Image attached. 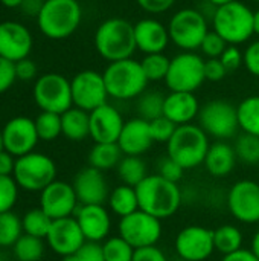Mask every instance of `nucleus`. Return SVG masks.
<instances>
[{
  "mask_svg": "<svg viewBox=\"0 0 259 261\" xmlns=\"http://www.w3.org/2000/svg\"><path fill=\"white\" fill-rule=\"evenodd\" d=\"M206 81L205 58L195 52H180L171 58L165 84L169 92L194 93Z\"/></svg>",
  "mask_w": 259,
  "mask_h": 261,
  "instance_id": "9",
  "label": "nucleus"
},
{
  "mask_svg": "<svg viewBox=\"0 0 259 261\" xmlns=\"http://www.w3.org/2000/svg\"><path fill=\"white\" fill-rule=\"evenodd\" d=\"M162 220L137 210L119 220V236L134 249L154 246L162 237Z\"/></svg>",
  "mask_w": 259,
  "mask_h": 261,
  "instance_id": "13",
  "label": "nucleus"
},
{
  "mask_svg": "<svg viewBox=\"0 0 259 261\" xmlns=\"http://www.w3.org/2000/svg\"><path fill=\"white\" fill-rule=\"evenodd\" d=\"M227 208L241 223L259 222V182L240 180L232 185L227 194Z\"/></svg>",
  "mask_w": 259,
  "mask_h": 261,
  "instance_id": "17",
  "label": "nucleus"
},
{
  "mask_svg": "<svg viewBox=\"0 0 259 261\" xmlns=\"http://www.w3.org/2000/svg\"><path fill=\"white\" fill-rule=\"evenodd\" d=\"M3 139H2V128H0V151H3Z\"/></svg>",
  "mask_w": 259,
  "mask_h": 261,
  "instance_id": "60",
  "label": "nucleus"
},
{
  "mask_svg": "<svg viewBox=\"0 0 259 261\" xmlns=\"http://www.w3.org/2000/svg\"><path fill=\"white\" fill-rule=\"evenodd\" d=\"M153 144L154 141L148 121L139 116L125 121L118 139V145L121 147L124 156H142L151 148Z\"/></svg>",
  "mask_w": 259,
  "mask_h": 261,
  "instance_id": "24",
  "label": "nucleus"
},
{
  "mask_svg": "<svg viewBox=\"0 0 259 261\" xmlns=\"http://www.w3.org/2000/svg\"><path fill=\"white\" fill-rule=\"evenodd\" d=\"M133 261H168V258L163 254V251L154 245V246L136 249L133 255Z\"/></svg>",
  "mask_w": 259,
  "mask_h": 261,
  "instance_id": "51",
  "label": "nucleus"
},
{
  "mask_svg": "<svg viewBox=\"0 0 259 261\" xmlns=\"http://www.w3.org/2000/svg\"><path fill=\"white\" fill-rule=\"evenodd\" d=\"M169 64H171V58L166 57L165 52L145 55L140 61V66L148 81H160V80L165 81L166 73L169 70Z\"/></svg>",
  "mask_w": 259,
  "mask_h": 261,
  "instance_id": "39",
  "label": "nucleus"
},
{
  "mask_svg": "<svg viewBox=\"0 0 259 261\" xmlns=\"http://www.w3.org/2000/svg\"><path fill=\"white\" fill-rule=\"evenodd\" d=\"M108 96L113 99L128 101L139 98L148 87V78L143 73L140 61L133 58L108 63L102 72Z\"/></svg>",
  "mask_w": 259,
  "mask_h": 261,
  "instance_id": "5",
  "label": "nucleus"
},
{
  "mask_svg": "<svg viewBox=\"0 0 259 261\" xmlns=\"http://www.w3.org/2000/svg\"><path fill=\"white\" fill-rule=\"evenodd\" d=\"M23 234L21 219L15 213L0 214V248H12Z\"/></svg>",
  "mask_w": 259,
  "mask_h": 261,
  "instance_id": "36",
  "label": "nucleus"
},
{
  "mask_svg": "<svg viewBox=\"0 0 259 261\" xmlns=\"http://www.w3.org/2000/svg\"><path fill=\"white\" fill-rule=\"evenodd\" d=\"M200 104L194 93L189 92H169L165 96L163 116L172 121L177 127L192 124L200 113Z\"/></svg>",
  "mask_w": 259,
  "mask_h": 261,
  "instance_id": "25",
  "label": "nucleus"
},
{
  "mask_svg": "<svg viewBox=\"0 0 259 261\" xmlns=\"http://www.w3.org/2000/svg\"><path fill=\"white\" fill-rule=\"evenodd\" d=\"M235 153L238 161L246 165H259V136L243 133L235 141Z\"/></svg>",
  "mask_w": 259,
  "mask_h": 261,
  "instance_id": "37",
  "label": "nucleus"
},
{
  "mask_svg": "<svg viewBox=\"0 0 259 261\" xmlns=\"http://www.w3.org/2000/svg\"><path fill=\"white\" fill-rule=\"evenodd\" d=\"M209 147V136L200 125H179L166 144V156L174 159L185 170H192L205 164Z\"/></svg>",
  "mask_w": 259,
  "mask_h": 261,
  "instance_id": "6",
  "label": "nucleus"
},
{
  "mask_svg": "<svg viewBox=\"0 0 259 261\" xmlns=\"http://www.w3.org/2000/svg\"><path fill=\"white\" fill-rule=\"evenodd\" d=\"M108 206H110L111 213H114L121 219L136 213L139 210V199H137L136 188L124 185V184L116 187L110 193Z\"/></svg>",
  "mask_w": 259,
  "mask_h": 261,
  "instance_id": "29",
  "label": "nucleus"
},
{
  "mask_svg": "<svg viewBox=\"0 0 259 261\" xmlns=\"http://www.w3.org/2000/svg\"><path fill=\"white\" fill-rule=\"evenodd\" d=\"M250 251L253 252V255L259 260V231L255 232L253 239H252V243H250Z\"/></svg>",
  "mask_w": 259,
  "mask_h": 261,
  "instance_id": "56",
  "label": "nucleus"
},
{
  "mask_svg": "<svg viewBox=\"0 0 259 261\" xmlns=\"http://www.w3.org/2000/svg\"><path fill=\"white\" fill-rule=\"evenodd\" d=\"M214 8H218V6H223V5H227V3H232L235 0H208Z\"/></svg>",
  "mask_w": 259,
  "mask_h": 261,
  "instance_id": "58",
  "label": "nucleus"
},
{
  "mask_svg": "<svg viewBox=\"0 0 259 261\" xmlns=\"http://www.w3.org/2000/svg\"><path fill=\"white\" fill-rule=\"evenodd\" d=\"M12 177L20 190L41 193L47 185L56 180V165L47 154L32 151L15 159Z\"/></svg>",
  "mask_w": 259,
  "mask_h": 261,
  "instance_id": "8",
  "label": "nucleus"
},
{
  "mask_svg": "<svg viewBox=\"0 0 259 261\" xmlns=\"http://www.w3.org/2000/svg\"><path fill=\"white\" fill-rule=\"evenodd\" d=\"M214 246L223 255L234 254L243 249V234L234 225H223L214 229Z\"/></svg>",
  "mask_w": 259,
  "mask_h": 261,
  "instance_id": "32",
  "label": "nucleus"
},
{
  "mask_svg": "<svg viewBox=\"0 0 259 261\" xmlns=\"http://www.w3.org/2000/svg\"><path fill=\"white\" fill-rule=\"evenodd\" d=\"M18 185L12 176H0V214L12 211L18 200Z\"/></svg>",
  "mask_w": 259,
  "mask_h": 261,
  "instance_id": "41",
  "label": "nucleus"
},
{
  "mask_svg": "<svg viewBox=\"0 0 259 261\" xmlns=\"http://www.w3.org/2000/svg\"><path fill=\"white\" fill-rule=\"evenodd\" d=\"M72 185L79 205H104L108 202V184L102 171L90 165L78 171Z\"/></svg>",
  "mask_w": 259,
  "mask_h": 261,
  "instance_id": "20",
  "label": "nucleus"
},
{
  "mask_svg": "<svg viewBox=\"0 0 259 261\" xmlns=\"http://www.w3.org/2000/svg\"><path fill=\"white\" fill-rule=\"evenodd\" d=\"M238 125L243 133L259 136V95L244 98L237 106Z\"/></svg>",
  "mask_w": 259,
  "mask_h": 261,
  "instance_id": "30",
  "label": "nucleus"
},
{
  "mask_svg": "<svg viewBox=\"0 0 259 261\" xmlns=\"http://www.w3.org/2000/svg\"><path fill=\"white\" fill-rule=\"evenodd\" d=\"M34 47V37L31 31L18 21L0 23V57L17 63L29 58Z\"/></svg>",
  "mask_w": 259,
  "mask_h": 261,
  "instance_id": "19",
  "label": "nucleus"
},
{
  "mask_svg": "<svg viewBox=\"0 0 259 261\" xmlns=\"http://www.w3.org/2000/svg\"><path fill=\"white\" fill-rule=\"evenodd\" d=\"M134 248L121 236L108 237L102 243V252L105 261H133Z\"/></svg>",
  "mask_w": 259,
  "mask_h": 261,
  "instance_id": "40",
  "label": "nucleus"
},
{
  "mask_svg": "<svg viewBox=\"0 0 259 261\" xmlns=\"http://www.w3.org/2000/svg\"><path fill=\"white\" fill-rule=\"evenodd\" d=\"M168 32L171 41L182 52H195L209 32V23L200 9L183 8L169 18Z\"/></svg>",
  "mask_w": 259,
  "mask_h": 261,
  "instance_id": "7",
  "label": "nucleus"
},
{
  "mask_svg": "<svg viewBox=\"0 0 259 261\" xmlns=\"http://www.w3.org/2000/svg\"><path fill=\"white\" fill-rule=\"evenodd\" d=\"M198 125L208 136L218 141L231 139L240 128L237 107L226 99H212L200 109Z\"/></svg>",
  "mask_w": 259,
  "mask_h": 261,
  "instance_id": "11",
  "label": "nucleus"
},
{
  "mask_svg": "<svg viewBox=\"0 0 259 261\" xmlns=\"http://www.w3.org/2000/svg\"><path fill=\"white\" fill-rule=\"evenodd\" d=\"M79 206L73 185L64 180H53L40 193V208L52 219H66L75 216Z\"/></svg>",
  "mask_w": 259,
  "mask_h": 261,
  "instance_id": "16",
  "label": "nucleus"
},
{
  "mask_svg": "<svg viewBox=\"0 0 259 261\" xmlns=\"http://www.w3.org/2000/svg\"><path fill=\"white\" fill-rule=\"evenodd\" d=\"M34 101L41 112L63 115L73 107L70 81L56 72H49L35 80L32 89Z\"/></svg>",
  "mask_w": 259,
  "mask_h": 261,
  "instance_id": "10",
  "label": "nucleus"
},
{
  "mask_svg": "<svg viewBox=\"0 0 259 261\" xmlns=\"http://www.w3.org/2000/svg\"><path fill=\"white\" fill-rule=\"evenodd\" d=\"M64 261H105L104 252H102V245L85 242L75 254L66 257Z\"/></svg>",
  "mask_w": 259,
  "mask_h": 261,
  "instance_id": "44",
  "label": "nucleus"
},
{
  "mask_svg": "<svg viewBox=\"0 0 259 261\" xmlns=\"http://www.w3.org/2000/svg\"><path fill=\"white\" fill-rule=\"evenodd\" d=\"M61 127L69 141H84L90 136V113L73 106L61 115Z\"/></svg>",
  "mask_w": 259,
  "mask_h": 261,
  "instance_id": "27",
  "label": "nucleus"
},
{
  "mask_svg": "<svg viewBox=\"0 0 259 261\" xmlns=\"http://www.w3.org/2000/svg\"><path fill=\"white\" fill-rule=\"evenodd\" d=\"M93 44L96 52L108 63L133 58L136 52L134 23L122 17H110L99 23Z\"/></svg>",
  "mask_w": 259,
  "mask_h": 261,
  "instance_id": "1",
  "label": "nucleus"
},
{
  "mask_svg": "<svg viewBox=\"0 0 259 261\" xmlns=\"http://www.w3.org/2000/svg\"><path fill=\"white\" fill-rule=\"evenodd\" d=\"M223 66L226 67L227 73L238 70L243 64H244V52H241L237 46L229 44L226 47V50L223 52V55L220 57Z\"/></svg>",
  "mask_w": 259,
  "mask_h": 261,
  "instance_id": "46",
  "label": "nucleus"
},
{
  "mask_svg": "<svg viewBox=\"0 0 259 261\" xmlns=\"http://www.w3.org/2000/svg\"><path fill=\"white\" fill-rule=\"evenodd\" d=\"M72 101L73 106L85 112H93L95 109L107 104L108 92L102 73L87 69L78 72L70 80Z\"/></svg>",
  "mask_w": 259,
  "mask_h": 261,
  "instance_id": "12",
  "label": "nucleus"
},
{
  "mask_svg": "<svg viewBox=\"0 0 259 261\" xmlns=\"http://www.w3.org/2000/svg\"><path fill=\"white\" fill-rule=\"evenodd\" d=\"M174 246L182 260H208L215 251L214 231L205 226H198V225L186 226L177 234Z\"/></svg>",
  "mask_w": 259,
  "mask_h": 261,
  "instance_id": "15",
  "label": "nucleus"
},
{
  "mask_svg": "<svg viewBox=\"0 0 259 261\" xmlns=\"http://www.w3.org/2000/svg\"><path fill=\"white\" fill-rule=\"evenodd\" d=\"M15 63L0 57V93H5L15 83Z\"/></svg>",
  "mask_w": 259,
  "mask_h": 261,
  "instance_id": "47",
  "label": "nucleus"
},
{
  "mask_svg": "<svg viewBox=\"0 0 259 261\" xmlns=\"http://www.w3.org/2000/svg\"><path fill=\"white\" fill-rule=\"evenodd\" d=\"M205 75H206V81L217 83L227 75V70L220 58H208L205 60Z\"/></svg>",
  "mask_w": 259,
  "mask_h": 261,
  "instance_id": "50",
  "label": "nucleus"
},
{
  "mask_svg": "<svg viewBox=\"0 0 259 261\" xmlns=\"http://www.w3.org/2000/svg\"><path fill=\"white\" fill-rule=\"evenodd\" d=\"M244 66L249 73L259 78V38L250 43L244 50Z\"/></svg>",
  "mask_w": 259,
  "mask_h": 261,
  "instance_id": "49",
  "label": "nucleus"
},
{
  "mask_svg": "<svg viewBox=\"0 0 259 261\" xmlns=\"http://www.w3.org/2000/svg\"><path fill=\"white\" fill-rule=\"evenodd\" d=\"M73 217L87 242L101 243L108 239L111 219L104 205H79Z\"/></svg>",
  "mask_w": 259,
  "mask_h": 261,
  "instance_id": "22",
  "label": "nucleus"
},
{
  "mask_svg": "<svg viewBox=\"0 0 259 261\" xmlns=\"http://www.w3.org/2000/svg\"><path fill=\"white\" fill-rule=\"evenodd\" d=\"M116 170L122 184L133 188H136L148 176L147 164L140 156H124Z\"/></svg>",
  "mask_w": 259,
  "mask_h": 261,
  "instance_id": "31",
  "label": "nucleus"
},
{
  "mask_svg": "<svg viewBox=\"0 0 259 261\" xmlns=\"http://www.w3.org/2000/svg\"><path fill=\"white\" fill-rule=\"evenodd\" d=\"M46 245L43 239L23 234L12 246V254L17 261H40L44 255Z\"/></svg>",
  "mask_w": 259,
  "mask_h": 261,
  "instance_id": "34",
  "label": "nucleus"
},
{
  "mask_svg": "<svg viewBox=\"0 0 259 261\" xmlns=\"http://www.w3.org/2000/svg\"><path fill=\"white\" fill-rule=\"evenodd\" d=\"M0 3L5 6V8H20L23 0H0Z\"/></svg>",
  "mask_w": 259,
  "mask_h": 261,
  "instance_id": "57",
  "label": "nucleus"
},
{
  "mask_svg": "<svg viewBox=\"0 0 259 261\" xmlns=\"http://www.w3.org/2000/svg\"><path fill=\"white\" fill-rule=\"evenodd\" d=\"M15 159L11 153L6 150L0 151V176H12L14 167H15Z\"/></svg>",
  "mask_w": 259,
  "mask_h": 261,
  "instance_id": "53",
  "label": "nucleus"
},
{
  "mask_svg": "<svg viewBox=\"0 0 259 261\" xmlns=\"http://www.w3.org/2000/svg\"><path fill=\"white\" fill-rule=\"evenodd\" d=\"M124 124L121 112L107 102L90 112V138L95 144L118 142Z\"/></svg>",
  "mask_w": 259,
  "mask_h": 261,
  "instance_id": "21",
  "label": "nucleus"
},
{
  "mask_svg": "<svg viewBox=\"0 0 259 261\" xmlns=\"http://www.w3.org/2000/svg\"><path fill=\"white\" fill-rule=\"evenodd\" d=\"M163 93L157 90H145L137 98V113L139 118L151 122L160 116H163V104H165Z\"/></svg>",
  "mask_w": 259,
  "mask_h": 261,
  "instance_id": "35",
  "label": "nucleus"
},
{
  "mask_svg": "<svg viewBox=\"0 0 259 261\" xmlns=\"http://www.w3.org/2000/svg\"><path fill=\"white\" fill-rule=\"evenodd\" d=\"M85 242L87 240L73 216L53 220L46 237V243L52 252L63 258L75 254Z\"/></svg>",
  "mask_w": 259,
  "mask_h": 261,
  "instance_id": "18",
  "label": "nucleus"
},
{
  "mask_svg": "<svg viewBox=\"0 0 259 261\" xmlns=\"http://www.w3.org/2000/svg\"><path fill=\"white\" fill-rule=\"evenodd\" d=\"M136 3L147 14L159 15V14L169 11L174 6L176 0H136Z\"/></svg>",
  "mask_w": 259,
  "mask_h": 261,
  "instance_id": "48",
  "label": "nucleus"
},
{
  "mask_svg": "<svg viewBox=\"0 0 259 261\" xmlns=\"http://www.w3.org/2000/svg\"><path fill=\"white\" fill-rule=\"evenodd\" d=\"M15 75L20 81H31L37 76V64L31 58H24L15 63Z\"/></svg>",
  "mask_w": 259,
  "mask_h": 261,
  "instance_id": "52",
  "label": "nucleus"
},
{
  "mask_svg": "<svg viewBox=\"0 0 259 261\" xmlns=\"http://www.w3.org/2000/svg\"><path fill=\"white\" fill-rule=\"evenodd\" d=\"M157 168H159V173H157V174H160L163 179L171 180V182H176V184H179V180H180V179L183 177V174H185V168H183L182 165H179V164H177L174 159H171L169 156L162 158V159L159 161Z\"/></svg>",
  "mask_w": 259,
  "mask_h": 261,
  "instance_id": "45",
  "label": "nucleus"
},
{
  "mask_svg": "<svg viewBox=\"0 0 259 261\" xmlns=\"http://www.w3.org/2000/svg\"><path fill=\"white\" fill-rule=\"evenodd\" d=\"M139 210L163 220L174 216L182 205L179 184L163 179L160 174H148L136 187Z\"/></svg>",
  "mask_w": 259,
  "mask_h": 261,
  "instance_id": "2",
  "label": "nucleus"
},
{
  "mask_svg": "<svg viewBox=\"0 0 259 261\" xmlns=\"http://www.w3.org/2000/svg\"><path fill=\"white\" fill-rule=\"evenodd\" d=\"M52 219L38 206L27 210L23 217H21V225H23V232L32 237H38L46 240L47 232L52 226Z\"/></svg>",
  "mask_w": 259,
  "mask_h": 261,
  "instance_id": "33",
  "label": "nucleus"
},
{
  "mask_svg": "<svg viewBox=\"0 0 259 261\" xmlns=\"http://www.w3.org/2000/svg\"><path fill=\"white\" fill-rule=\"evenodd\" d=\"M229 44L212 29L208 32V35L205 37V40L202 41L200 50L206 58H220L223 55V52L226 50Z\"/></svg>",
  "mask_w": 259,
  "mask_h": 261,
  "instance_id": "43",
  "label": "nucleus"
},
{
  "mask_svg": "<svg viewBox=\"0 0 259 261\" xmlns=\"http://www.w3.org/2000/svg\"><path fill=\"white\" fill-rule=\"evenodd\" d=\"M212 28L227 44H243L255 35V11L240 0L218 6L212 15Z\"/></svg>",
  "mask_w": 259,
  "mask_h": 261,
  "instance_id": "4",
  "label": "nucleus"
},
{
  "mask_svg": "<svg viewBox=\"0 0 259 261\" xmlns=\"http://www.w3.org/2000/svg\"><path fill=\"white\" fill-rule=\"evenodd\" d=\"M44 5V0H23L20 9L23 11V14L29 15V17H38L41 8Z\"/></svg>",
  "mask_w": 259,
  "mask_h": 261,
  "instance_id": "54",
  "label": "nucleus"
},
{
  "mask_svg": "<svg viewBox=\"0 0 259 261\" xmlns=\"http://www.w3.org/2000/svg\"><path fill=\"white\" fill-rule=\"evenodd\" d=\"M255 35L259 38V9L255 11Z\"/></svg>",
  "mask_w": 259,
  "mask_h": 261,
  "instance_id": "59",
  "label": "nucleus"
},
{
  "mask_svg": "<svg viewBox=\"0 0 259 261\" xmlns=\"http://www.w3.org/2000/svg\"><path fill=\"white\" fill-rule=\"evenodd\" d=\"M35 127L40 141H55L60 135H63L61 127V115L52 112H41L35 119Z\"/></svg>",
  "mask_w": 259,
  "mask_h": 261,
  "instance_id": "38",
  "label": "nucleus"
},
{
  "mask_svg": "<svg viewBox=\"0 0 259 261\" xmlns=\"http://www.w3.org/2000/svg\"><path fill=\"white\" fill-rule=\"evenodd\" d=\"M3 148L14 158L32 153L40 141L35 121L27 116L11 118L2 128Z\"/></svg>",
  "mask_w": 259,
  "mask_h": 261,
  "instance_id": "14",
  "label": "nucleus"
},
{
  "mask_svg": "<svg viewBox=\"0 0 259 261\" xmlns=\"http://www.w3.org/2000/svg\"><path fill=\"white\" fill-rule=\"evenodd\" d=\"M237 161L238 158L235 148L226 141H217L209 147V151L205 159V167L211 176L226 177L234 171Z\"/></svg>",
  "mask_w": 259,
  "mask_h": 261,
  "instance_id": "26",
  "label": "nucleus"
},
{
  "mask_svg": "<svg viewBox=\"0 0 259 261\" xmlns=\"http://www.w3.org/2000/svg\"><path fill=\"white\" fill-rule=\"evenodd\" d=\"M82 21L78 0H44L37 17L40 32L50 40H64L76 32Z\"/></svg>",
  "mask_w": 259,
  "mask_h": 261,
  "instance_id": "3",
  "label": "nucleus"
},
{
  "mask_svg": "<svg viewBox=\"0 0 259 261\" xmlns=\"http://www.w3.org/2000/svg\"><path fill=\"white\" fill-rule=\"evenodd\" d=\"M124 153L118 142H105V144H95L89 153V164L90 167L105 171L111 168H118L119 162L122 161Z\"/></svg>",
  "mask_w": 259,
  "mask_h": 261,
  "instance_id": "28",
  "label": "nucleus"
},
{
  "mask_svg": "<svg viewBox=\"0 0 259 261\" xmlns=\"http://www.w3.org/2000/svg\"><path fill=\"white\" fill-rule=\"evenodd\" d=\"M253 2H256V3H259V0H253Z\"/></svg>",
  "mask_w": 259,
  "mask_h": 261,
  "instance_id": "61",
  "label": "nucleus"
},
{
  "mask_svg": "<svg viewBox=\"0 0 259 261\" xmlns=\"http://www.w3.org/2000/svg\"><path fill=\"white\" fill-rule=\"evenodd\" d=\"M221 261H259L250 249H240L234 254L224 255Z\"/></svg>",
  "mask_w": 259,
  "mask_h": 261,
  "instance_id": "55",
  "label": "nucleus"
},
{
  "mask_svg": "<svg viewBox=\"0 0 259 261\" xmlns=\"http://www.w3.org/2000/svg\"><path fill=\"white\" fill-rule=\"evenodd\" d=\"M134 40L136 47L145 55L165 52L171 41L168 26L153 17H147L134 23Z\"/></svg>",
  "mask_w": 259,
  "mask_h": 261,
  "instance_id": "23",
  "label": "nucleus"
},
{
  "mask_svg": "<svg viewBox=\"0 0 259 261\" xmlns=\"http://www.w3.org/2000/svg\"><path fill=\"white\" fill-rule=\"evenodd\" d=\"M176 128H177V125L172 121H169L166 116H160L150 122V130H151V136H153L154 142L168 144L169 139L172 138Z\"/></svg>",
  "mask_w": 259,
  "mask_h": 261,
  "instance_id": "42",
  "label": "nucleus"
}]
</instances>
